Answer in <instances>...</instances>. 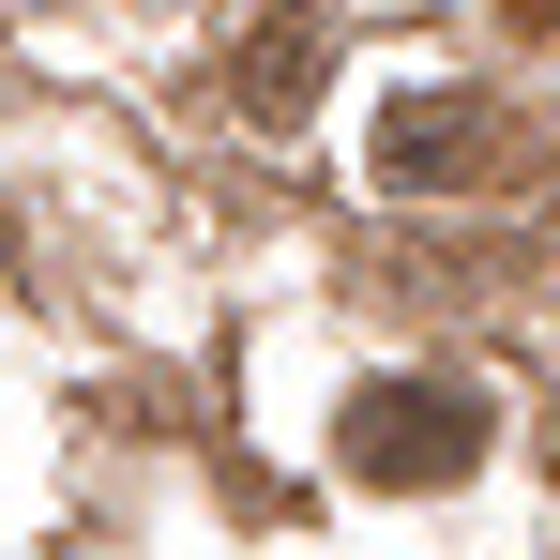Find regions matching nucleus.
Wrapping results in <instances>:
<instances>
[{
	"label": "nucleus",
	"mask_w": 560,
	"mask_h": 560,
	"mask_svg": "<svg viewBox=\"0 0 560 560\" xmlns=\"http://www.w3.org/2000/svg\"><path fill=\"white\" fill-rule=\"evenodd\" d=\"M334 455H349V485H455L485 455V394L469 378H364Z\"/></svg>",
	"instance_id": "1"
},
{
	"label": "nucleus",
	"mask_w": 560,
	"mask_h": 560,
	"mask_svg": "<svg viewBox=\"0 0 560 560\" xmlns=\"http://www.w3.org/2000/svg\"><path fill=\"white\" fill-rule=\"evenodd\" d=\"M469 152H485V106L469 92H409L394 137H378V183H440V167H469Z\"/></svg>",
	"instance_id": "2"
}]
</instances>
